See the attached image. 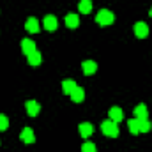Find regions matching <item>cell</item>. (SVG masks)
<instances>
[{
	"mask_svg": "<svg viewBox=\"0 0 152 152\" xmlns=\"http://www.w3.org/2000/svg\"><path fill=\"white\" fill-rule=\"evenodd\" d=\"M96 21L101 25V27H106V25H112L115 21V14L108 9H101L97 14H96Z\"/></svg>",
	"mask_w": 152,
	"mask_h": 152,
	"instance_id": "6da1fadb",
	"label": "cell"
},
{
	"mask_svg": "<svg viewBox=\"0 0 152 152\" xmlns=\"http://www.w3.org/2000/svg\"><path fill=\"white\" fill-rule=\"evenodd\" d=\"M101 131H103L106 136H110V138L118 136V127H117V122H113V120H104V122L101 124Z\"/></svg>",
	"mask_w": 152,
	"mask_h": 152,
	"instance_id": "7a4b0ae2",
	"label": "cell"
},
{
	"mask_svg": "<svg viewBox=\"0 0 152 152\" xmlns=\"http://www.w3.org/2000/svg\"><path fill=\"white\" fill-rule=\"evenodd\" d=\"M134 36L138 39H145L149 36V27H147V23H143V21H138V23H134Z\"/></svg>",
	"mask_w": 152,
	"mask_h": 152,
	"instance_id": "3957f363",
	"label": "cell"
},
{
	"mask_svg": "<svg viewBox=\"0 0 152 152\" xmlns=\"http://www.w3.org/2000/svg\"><path fill=\"white\" fill-rule=\"evenodd\" d=\"M25 108H27V113L30 115V117H36L41 112V104H39L37 101H32V99L25 103Z\"/></svg>",
	"mask_w": 152,
	"mask_h": 152,
	"instance_id": "277c9868",
	"label": "cell"
},
{
	"mask_svg": "<svg viewBox=\"0 0 152 152\" xmlns=\"http://www.w3.org/2000/svg\"><path fill=\"white\" fill-rule=\"evenodd\" d=\"M20 138L25 142V143H34L36 142V134L30 127H23V131L20 133Z\"/></svg>",
	"mask_w": 152,
	"mask_h": 152,
	"instance_id": "5b68a950",
	"label": "cell"
},
{
	"mask_svg": "<svg viewBox=\"0 0 152 152\" xmlns=\"http://www.w3.org/2000/svg\"><path fill=\"white\" fill-rule=\"evenodd\" d=\"M25 28H27V32H30V34H37L39 32V21L37 18H34V16H30L28 20H27V23H25Z\"/></svg>",
	"mask_w": 152,
	"mask_h": 152,
	"instance_id": "8992f818",
	"label": "cell"
},
{
	"mask_svg": "<svg viewBox=\"0 0 152 152\" xmlns=\"http://www.w3.org/2000/svg\"><path fill=\"white\" fill-rule=\"evenodd\" d=\"M81 69H83V73L87 76H90L97 71V64L94 60H85V62H81Z\"/></svg>",
	"mask_w": 152,
	"mask_h": 152,
	"instance_id": "52a82bcc",
	"label": "cell"
},
{
	"mask_svg": "<svg viewBox=\"0 0 152 152\" xmlns=\"http://www.w3.org/2000/svg\"><path fill=\"white\" fill-rule=\"evenodd\" d=\"M57 27H58L57 18H55L53 14H46V16H44V28H46V30H57Z\"/></svg>",
	"mask_w": 152,
	"mask_h": 152,
	"instance_id": "ba28073f",
	"label": "cell"
},
{
	"mask_svg": "<svg viewBox=\"0 0 152 152\" xmlns=\"http://www.w3.org/2000/svg\"><path fill=\"white\" fill-rule=\"evenodd\" d=\"M21 51H23L25 55L34 53V51H36V44H34V41H32V39H23V41H21Z\"/></svg>",
	"mask_w": 152,
	"mask_h": 152,
	"instance_id": "9c48e42d",
	"label": "cell"
},
{
	"mask_svg": "<svg viewBox=\"0 0 152 152\" xmlns=\"http://www.w3.org/2000/svg\"><path fill=\"white\" fill-rule=\"evenodd\" d=\"M78 131H80V134H81L83 138H88V136L94 133V126L88 124V122H81L80 127H78Z\"/></svg>",
	"mask_w": 152,
	"mask_h": 152,
	"instance_id": "30bf717a",
	"label": "cell"
},
{
	"mask_svg": "<svg viewBox=\"0 0 152 152\" xmlns=\"http://www.w3.org/2000/svg\"><path fill=\"white\" fill-rule=\"evenodd\" d=\"M108 115H110V120H113V122H120V120L124 118V112H122L118 106H113V108H110Z\"/></svg>",
	"mask_w": 152,
	"mask_h": 152,
	"instance_id": "8fae6325",
	"label": "cell"
},
{
	"mask_svg": "<svg viewBox=\"0 0 152 152\" xmlns=\"http://www.w3.org/2000/svg\"><path fill=\"white\" fill-rule=\"evenodd\" d=\"M66 25H67L69 28H76V27L80 25V16H78V14H73V12L67 14V16H66Z\"/></svg>",
	"mask_w": 152,
	"mask_h": 152,
	"instance_id": "7c38bea8",
	"label": "cell"
},
{
	"mask_svg": "<svg viewBox=\"0 0 152 152\" xmlns=\"http://www.w3.org/2000/svg\"><path fill=\"white\" fill-rule=\"evenodd\" d=\"M71 99H73L75 103H81V101L85 99V90H83L81 87H76L75 90L71 92Z\"/></svg>",
	"mask_w": 152,
	"mask_h": 152,
	"instance_id": "4fadbf2b",
	"label": "cell"
},
{
	"mask_svg": "<svg viewBox=\"0 0 152 152\" xmlns=\"http://www.w3.org/2000/svg\"><path fill=\"white\" fill-rule=\"evenodd\" d=\"M76 87H78V85H76L73 80H64V81H62V92L67 94V96H71V92L75 90Z\"/></svg>",
	"mask_w": 152,
	"mask_h": 152,
	"instance_id": "5bb4252c",
	"label": "cell"
},
{
	"mask_svg": "<svg viewBox=\"0 0 152 152\" xmlns=\"http://www.w3.org/2000/svg\"><path fill=\"white\" fill-rule=\"evenodd\" d=\"M134 117H136V118H147V117H149L147 104H138V106L134 108Z\"/></svg>",
	"mask_w": 152,
	"mask_h": 152,
	"instance_id": "9a60e30c",
	"label": "cell"
},
{
	"mask_svg": "<svg viewBox=\"0 0 152 152\" xmlns=\"http://www.w3.org/2000/svg\"><path fill=\"white\" fill-rule=\"evenodd\" d=\"M78 9H80V12H83V14H88V12L92 11V2H90V0H80V5H78Z\"/></svg>",
	"mask_w": 152,
	"mask_h": 152,
	"instance_id": "2e32d148",
	"label": "cell"
},
{
	"mask_svg": "<svg viewBox=\"0 0 152 152\" xmlns=\"http://www.w3.org/2000/svg\"><path fill=\"white\" fill-rule=\"evenodd\" d=\"M27 57H28V64H30V66H39V64H41V60H42V57H41V53H39L37 50H36L34 53L27 55Z\"/></svg>",
	"mask_w": 152,
	"mask_h": 152,
	"instance_id": "e0dca14e",
	"label": "cell"
},
{
	"mask_svg": "<svg viewBox=\"0 0 152 152\" xmlns=\"http://www.w3.org/2000/svg\"><path fill=\"white\" fill-rule=\"evenodd\" d=\"M127 127H129V131L133 134H140V122H138V118H131L127 122Z\"/></svg>",
	"mask_w": 152,
	"mask_h": 152,
	"instance_id": "ac0fdd59",
	"label": "cell"
},
{
	"mask_svg": "<svg viewBox=\"0 0 152 152\" xmlns=\"http://www.w3.org/2000/svg\"><path fill=\"white\" fill-rule=\"evenodd\" d=\"M138 122H140V133H149L151 131L152 124L149 118H138Z\"/></svg>",
	"mask_w": 152,
	"mask_h": 152,
	"instance_id": "d6986e66",
	"label": "cell"
},
{
	"mask_svg": "<svg viewBox=\"0 0 152 152\" xmlns=\"http://www.w3.org/2000/svg\"><path fill=\"white\" fill-rule=\"evenodd\" d=\"M7 127H9V118L0 113V131H5Z\"/></svg>",
	"mask_w": 152,
	"mask_h": 152,
	"instance_id": "ffe728a7",
	"label": "cell"
},
{
	"mask_svg": "<svg viewBox=\"0 0 152 152\" xmlns=\"http://www.w3.org/2000/svg\"><path fill=\"white\" fill-rule=\"evenodd\" d=\"M81 152H97V151H96V145H94V143L87 142V143L81 145Z\"/></svg>",
	"mask_w": 152,
	"mask_h": 152,
	"instance_id": "44dd1931",
	"label": "cell"
},
{
	"mask_svg": "<svg viewBox=\"0 0 152 152\" xmlns=\"http://www.w3.org/2000/svg\"><path fill=\"white\" fill-rule=\"evenodd\" d=\"M149 14H151V18H152V7H151V11H149Z\"/></svg>",
	"mask_w": 152,
	"mask_h": 152,
	"instance_id": "7402d4cb",
	"label": "cell"
}]
</instances>
